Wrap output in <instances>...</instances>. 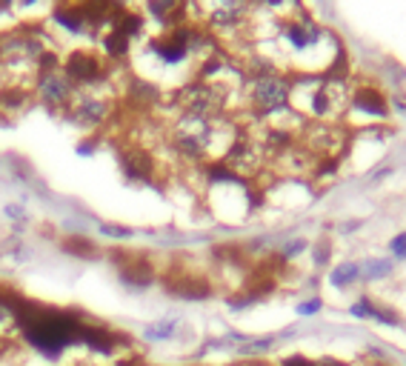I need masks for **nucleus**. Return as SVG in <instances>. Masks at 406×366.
<instances>
[{
	"label": "nucleus",
	"mask_w": 406,
	"mask_h": 366,
	"mask_svg": "<svg viewBox=\"0 0 406 366\" xmlns=\"http://www.w3.org/2000/svg\"><path fill=\"white\" fill-rule=\"evenodd\" d=\"M292 98V83L289 77L277 75V72H266V75H255L249 83V103L258 112H281Z\"/></svg>",
	"instance_id": "obj_1"
},
{
	"label": "nucleus",
	"mask_w": 406,
	"mask_h": 366,
	"mask_svg": "<svg viewBox=\"0 0 406 366\" xmlns=\"http://www.w3.org/2000/svg\"><path fill=\"white\" fill-rule=\"evenodd\" d=\"M35 92H37L40 100H44V106H49V109H69L75 95H77L75 83L63 75L60 69L49 72V75H37Z\"/></svg>",
	"instance_id": "obj_2"
},
{
	"label": "nucleus",
	"mask_w": 406,
	"mask_h": 366,
	"mask_svg": "<svg viewBox=\"0 0 406 366\" xmlns=\"http://www.w3.org/2000/svg\"><path fill=\"white\" fill-rule=\"evenodd\" d=\"M60 72L66 75V77L75 83V89H77V86L98 83V80L106 75V66H103V60H100L95 52H89V49H75L66 60H63Z\"/></svg>",
	"instance_id": "obj_3"
},
{
	"label": "nucleus",
	"mask_w": 406,
	"mask_h": 366,
	"mask_svg": "<svg viewBox=\"0 0 406 366\" xmlns=\"http://www.w3.org/2000/svg\"><path fill=\"white\" fill-rule=\"evenodd\" d=\"M112 115V103L109 100H103L98 95H75L72 106L66 109V118L83 129H98L100 123H106Z\"/></svg>",
	"instance_id": "obj_4"
},
{
	"label": "nucleus",
	"mask_w": 406,
	"mask_h": 366,
	"mask_svg": "<svg viewBox=\"0 0 406 366\" xmlns=\"http://www.w3.org/2000/svg\"><path fill=\"white\" fill-rule=\"evenodd\" d=\"M281 37L292 52H309L320 43L324 29H320L312 17H292V20H284Z\"/></svg>",
	"instance_id": "obj_5"
},
{
	"label": "nucleus",
	"mask_w": 406,
	"mask_h": 366,
	"mask_svg": "<svg viewBox=\"0 0 406 366\" xmlns=\"http://www.w3.org/2000/svg\"><path fill=\"white\" fill-rule=\"evenodd\" d=\"M120 166L126 172V178H132V181H149V178H152V172H155L152 155H146L143 149H132V152H126L120 158Z\"/></svg>",
	"instance_id": "obj_6"
},
{
	"label": "nucleus",
	"mask_w": 406,
	"mask_h": 366,
	"mask_svg": "<svg viewBox=\"0 0 406 366\" xmlns=\"http://www.w3.org/2000/svg\"><path fill=\"white\" fill-rule=\"evenodd\" d=\"M120 281L126 286H135V289H143L155 281V269L149 266L143 257H129L126 266H120Z\"/></svg>",
	"instance_id": "obj_7"
},
{
	"label": "nucleus",
	"mask_w": 406,
	"mask_h": 366,
	"mask_svg": "<svg viewBox=\"0 0 406 366\" xmlns=\"http://www.w3.org/2000/svg\"><path fill=\"white\" fill-rule=\"evenodd\" d=\"M349 103H352V109L369 115V118H378V120L387 118V100L380 98L378 89H358Z\"/></svg>",
	"instance_id": "obj_8"
},
{
	"label": "nucleus",
	"mask_w": 406,
	"mask_h": 366,
	"mask_svg": "<svg viewBox=\"0 0 406 366\" xmlns=\"http://www.w3.org/2000/svg\"><path fill=\"white\" fill-rule=\"evenodd\" d=\"M246 12H249V6L221 3V6L212 9V15H209V26H212V29H234V26H241V24H243Z\"/></svg>",
	"instance_id": "obj_9"
},
{
	"label": "nucleus",
	"mask_w": 406,
	"mask_h": 366,
	"mask_svg": "<svg viewBox=\"0 0 406 366\" xmlns=\"http://www.w3.org/2000/svg\"><path fill=\"white\" fill-rule=\"evenodd\" d=\"M129 43H132L129 37H126V35H120L118 29H112L109 35L103 37V52L109 55V57H118V60H120V57H126V55H129V49H132Z\"/></svg>",
	"instance_id": "obj_10"
},
{
	"label": "nucleus",
	"mask_w": 406,
	"mask_h": 366,
	"mask_svg": "<svg viewBox=\"0 0 406 366\" xmlns=\"http://www.w3.org/2000/svg\"><path fill=\"white\" fill-rule=\"evenodd\" d=\"M358 275H360V266H358V264H340V266L332 272V284H335V286H347V284L355 281Z\"/></svg>",
	"instance_id": "obj_11"
},
{
	"label": "nucleus",
	"mask_w": 406,
	"mask_h": 366,
	"mask_svg": "<svg viewBox=\"0 0 406 366\" xmlns=\"http://www.w3.org/2000/svg\"><path fill=\"white\" fill-rule=\"evenodd\" d=\"M175 327H178L175 320H160V324H155V327L146 329V338H149V340H166L169 335L175 332Z\"/></svg>",
	"instance_id": "obj_12"
},
{
	"label": "nucleus",
	"mask_w": 406,
	"mask_h": 366,
	"mask_svg": "<svg viewBox=\"0 0 406 366\" xmlns=\"http://www.w3.org/2000/svg\"><path fill=\"white\" fill-rule=\"evenodd\" d=\"M9 327H15V312L0 300V335H3Z\"/></svg>",
	"instance_id": "obj_13"
},
{
	"label": "nucleus",
	"mask_w": 406,
	"mask_h": 366,
	"mask_svg": "<svg viewBox=\"0 0 406 366\" xmlns=\"http://www.w3.org/2000/svg\"><path fill=\"white\" fill-rule=\"evenodd\" d=\"M3 214L9 221H26V209L20 206V203H6L3 206Z\"/></svg>",
	"instance_id": "obj_14"
},
{
	"label": "nucleus",
	"mask_w": 406,
	"mask_h": 366,
	"mask_svg": "<svg viewBox=\"0 0 406 366\" xmlns=\"http://www.w3.org/2000/svg\"><path fill=\"white\" fill-rule=\"evenodd\" d=\"M320 132L329 135V138H338V132H335V129H332L329 123L320 126ZM332 149H335V140H324V155H332Z\"/></svg>",
	"instance_id": "obj_15"
},
{
	"label": "nucleus",
	"mask_w": 406,
	"mask_h": 366,
	"mask_svg": "<svg viewBox=\"0 0 406 366\" xmlns=\"http://www.w3.org/2000/svg\"><path fill=\"white\" fill-rule=\"evenodd\" d=\"M320 309V300H309V304H301L297 306V315H315Z\"/></svg>",
	"instance_id": "obj_16"
},
{
	"label": "nucleus",
	"mask_w": 406,
	"mask_h": 366,
	"mask_svg": "<svg viewBox=\"0 0 406 366\" xmlns=\"http://www.w3.org/2000/svg\"><path fill=\"white\" fill-rule=\"evenodd\" d=\"M301 249H306V244H304V241H295V244H289V246L284 249V257H295V255H301Z\"/></svg>",
	"instance_id": "obj_17"
},
{
	"label": "nucleus",
	"mask_w": 406,
	"mask_h": 366,
	"mask_svg": "<svg viewBox=\"0 0 406 366\" xmlns=\"http://www.w3.org/2000/svg\"><path fill=\"white\" fill-rule=\"evenodd\" d=\"M106 235H118V238H132V232L129 229H123V226H103Z\"/></svg>",
	"instance_id": "obj_18"
},
{
	"label": "nucleus",
	"mask_w": 406,
	"mask_h": 366,
	"mask_svg": "<svg viewBox=\"0 0 406 366\" xmlns=\"http://www.w3.org/2000/svg\"><path fill=\"white\" fill-rule=\"evenodd\" d=\"M95 152V140L89 138V140H83L80 146H77V155H92Z\"/></svg>",
	"instance_id": "obj_19"
}]
</instances>
